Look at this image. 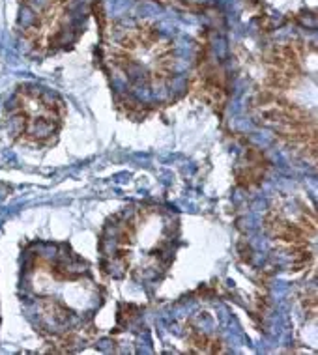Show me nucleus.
Listing matches in <instances>:
<instances>
[{
	"mask_svg": "<svg viewBox=\"0 0 318 355\" xmlns=\"http://www.w3.org/2000/svg\"><path fill=\"white\" fill-rule=\"evenodd\" d=\"M264 228L283 257L290 260V268L300 271L312 258V243L317 236V217L306 204L276 206L264 217Z\"/></svg>",
	"mask_w": 318,
	"mask_h": 355,
	"instance_id": "obj_7",
	"label": "nucleus"
},
{
	"mask_svg": "<svg viewBox=\"0 0 318 355\" xmlns=\"http://www.w3.org/2000/svg\"><path fill=\"white\" fill-rule=\"evenodd\" d=\"M178 220L169 209L141 206L107 223L99 252L105 273L133 281H159L174 260Z\"/></svg>",
	"mask_w": 318,
	"mask_h": 355,
	"instance_id": "obj_2",
	"label": "nucleus"
},
{
	"mask_svg": "<svg viewBox=\"0 0 318 355\" xmlns=\"http://www.w3.org/2000/svg\"><path fill=\"white\" fill-rule=\"evenodd\" d=\"M66 118V103L37 83L15 86L2 105L0 123L13 142L28 148L53 146Z\"/></svg>",
	"mask_w": 318,
	"mask_h": 355,
	"instance_id": "obj_5",
	"label": "nucleus"
},
{
	"mask_svg": "<svg viewBox=\"0 0 318 355\" xmlns=\"http://www.w3.org/2000/svg\"><path fill=\"white\" fill-rule=\"evenodd\" d=\"M253 116L264 128L271 129L294 152L303 153L315 161L317 157V123L307 109L288 101L281 92L260 90L251 99Z\"/></svg>",
	"mask_w": 318,
	"mask_h": 355,
	"instance_id": "obj_6",
	"label": "nucleus"
},
{
	"mask_svg": "<svg viewBox=\"0 0 318 355\" xmlns=\"http://www.w3.org/2000/svg\"><path fill=\"white\" fill-rule=\"evenodd\" d=\"M101 56L115 80L133 98L163 96L178 77L176 45L148 19L110 23L103 31Z\"/></svg>",
	"mask_w": 318,
	"mask_h": 355,
	"instance_id": "obj_3",
	"label": "nucleus"
},
{
	"mask_svg": "<svg viewBox=\"0 0 318 355\" xmlns=\"http://www.w3.org/2000/svg\"><path fill=\"white\" fill-rule=\"evenodd\" d=\"M17 297L32 329L53 349L69 352L92 329L101 286L67 243L37 239L21 251Z\"/></svg>",
	"mask_w": 318,
	"mask_h": 355,
	"instance_id": "obj_1",
	"label": "nucleus"
},
{
	"mask_svg": "<svg viewBox=\"0 0 318 355\" xmlns=\"http://www.w3.org/2000/svg\"><path fill=\"white\" fill-rule=\"evenodd\" d=\"M86 17L85 0H19L15 34L28 58L43 60L72 49Z\"/></svg>",
	"mask_w": 318,
	"mask_h": 355,
	"instance_id": "obj_4",
	"label": "nucleus"
}]
</instances>
